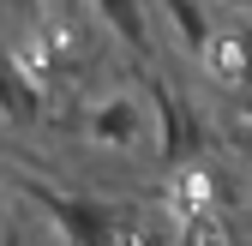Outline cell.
<instances>
[{"label": "cell", "mask_w": 252, "mask_h": 246, "mask_svg": "<svg viewBox=\"0 0 252 246\" xmlns=\"http://www.w3.org/2000/svg\"><path fill=\"white\" fill-rule=\"evenodd\" d=\"M24 192L54 216V228H60V240H66V246H114V210H108L102 198H72V192L36 186V180H30Z\"/></svg>", "instance_id": "obj_1"}, {"label": "cell", "mask_w": 252, "mask_h": 246, "mask_svg": "<svg viewBox=\"0 0 252 246\" xmlns=\"http://www.w3.org/2000/svg\"><path fill=\"white\" fill-rule=\"evenodd\" d=\"M84 132L96 138V144H108V150H132L138 132H144L138 96H108V102H96V108L84 114Z\"/></svg>", "instance_id": "obj_2"}, {"label": "cell", "mask_w": 252, "mask_h": 246, "mask_svg": "<svg viewBox=\"0 0 252 246\" xmlns=\"http://www.w3.org/2000/svg\"><path fill=\"white\" fill-rule=\"evenodd\" d=\"M204 66H210L216 84H228L234 96H246V90H252V24L234 30V36H210Z\"/></svg>", "instance_id": "obj_3"}, {"label": "cell", "mask_w": 252, "mask_h": 246, "mask_svg": "<svg viewBox=\"0 0 252 246\" xmlns=\"http://www.w3.org/2000/svg\"><path fill=\"white\" fill-rule=\"evenodd\" d=\"M36 114H42V90H36V78H24V72H18V60L0 48V120L30 126Z\"/></svg>", "instance_id": "obj_4"}, {"label": "cell", "mask_w": 252, "mask_h": 246, "mask_svg": "<svg viewBox=\"0 0 252 246\" xmlns=\"http://www.w3.org/2000/svg\"><path fill=\"white\" fill-rule=\"evenodd\" d=\"M90 6L102 12V24L114 30L120 42H132L138 54H150V0H90Z\"/></svg>", "instance_id": "obj_5"}, {"label": "cell", "mask_w": 252, "mask_h": 246, "mask_svg": "<svg viewBox=\"0 0 252 246\" xmlns=\"http://www.w3.org/2000/svg\"><path fill=\"white\" fill-rule=\"evenodd\" d=\"M150 6L174 24V36H180L186 54H198V60H204V48H210V18H204L198 0H150Z\"/></svg>", "instance_id": "obj_6"}, {"label": "cell", "mask_w": 252, "mask_h": 246, "mask_svg": "<svg viewBox=\"0 0 252 246\" xmlns=\"http://www.w3.org/2000/svg\"><path fill=\"white\" fill-rule=\"evenodd\" d=\"M234 150H240V156H252V132H234Z\"/></svg>", "instance_id": "obj_7"}, {"label": "cell", "mask_w": 252, "mask_h": 246, "mask_svg": "<svg viewBox=\"0 0 252 246\" xmlns=\"http://www.w3.org/2000/svg\"><path fill=\"white\" fill-rule=\"evenodd\" d=\"M0 246H6V192H0Z\"/></svg>", "instance_id": "obj_8"}, {"label": "cell", "mask_w": 252, "mask_h": 246, "mask_svg": "<svg viewBox=\"0 0 252 246\" xmlns=\"http://www.w3.org/2000/svg\"><path fill=\"white\" fill-rule=\"evenodd\" d=\"M246 192H252V180H246Z\"/></svg>", "instance_id": "obj_9"}]
</instances>
